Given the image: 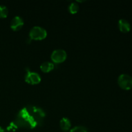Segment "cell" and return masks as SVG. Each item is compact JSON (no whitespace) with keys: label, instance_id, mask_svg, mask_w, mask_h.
<instances>
[{"label":"cell","instance_id":"cell-2","mask_svg":"<svg viewBox=\"0 0 132 132\" xmlns=\"http://www.w3.org/2000/svg\"><path fill=\"white\" fill-rule=\"evenodd\" d=\"M120 88L125 90H129L132 88V77L130 75L123 73L119 76L117 79Z\"/></svg>","mask_w":132,"mask_h":132},{"label":"cell","instance_id":"cell-4","mask_svg":"<svg viewBox=\"0 0 132 132\" xmlns=\"http://www.w3.org/2000/svg\"><path fill=\"white\" fill-rule=\"evenodd\" d=\"M24 80L27 83L30 85H37L41 81V76L37 72H28L25 75Z\"/></svg>","mask_w":132,"mask_h":132},{"label":"cell","instance_id":"cell-1","mask_svg":"<svg viewBox=\"0 0 132 132\" xmlns=\"http://www.w3.org/2000/svg\"><path fill=\"white\" fill-rule=\"evenodd\" d=\"M47 36V32L43 27L35 26L32 27L29 32V37L33 40H43Z\"/></svg>","mask_w":132,"mask_h":132},{"label":"cell","instance_id":"cell-10","mask_svg":"<svg viewBox=\"0 0 132 132\" xmlns=\"http://www.w3.org/2000/svg\"><path fill=\"white\" fill-rule=\"evenodd\" d=\"M9 14L7 7L3 5H0V18H5Z\"/></svg>","mask_w":132,"mask_h":132},{"label":"cell","instance_id":"cell-7","mask_svg":"<svg viewBox=\"0 0 132 132\" xmlns=\"http://www.w3.org/2000/svg\"><path fill=\"white\" fill-rule=\"evenodd\" d=\"M54 68V64L50 62L46 61L43 62L42 64L40 65V69L42 72H45V73H48L52 70Z\"/></svg>","mask_w":132,"mask_h":132},{"label":"cell","instance_id":"cell-5","mask_svg":"<svg viewBox=\"0 0 132 132\" xmlns=\"http://www.w3.org/2000/svg\"><path fill=\"white\" fill-rule=\"evenodd\" d=\"M24 24L23 18L20 16H15L10 22V28L14 31H18L23 27Z\"/></svg>","mask_w":132,"mask_h":132},{"label":"cell","instance_id":"cell-9","mask_svg":"<svg viewBox=\"0 0 132 132\" xmlns=\"http://www.w3.org/2000/svg\"><path fill=\"white\" fill-rule=\"evenodd\" d=\"M79 10V6L78 4L76 2H73L68 6V10L71 14H76Z\"/></svg>","mask_w":132,"mask_h":132},{"label":"cell","instance_id":"cell-3","mask_svg":"<svg viewBox=\"0 0 132 132\" xmlns=\"http://www.w3.org/2000/svg\"><path fill=\"white\" fill-rule=\"evenodd\" d=\"M67 57V52L63 49H57L53 51L51 54V59L55 63H61L66 60Z\"/></svg>","mask_w":132,"mask_h":132},{"label":"cell","instance_id":"cell-11","mask_svg":"<svg viewBox=\"0 0 132 132\" xmlns=\"http://www.w3.org/2000/svg\"><path fill=\"white\" fill-rule=\"evenodd\" d=\"M70 132H88V130H86V128L83 127V126H78L71 129Z\"/></svg>","mask_w":132,"mask_h":132},{"label":"cell","instance_id":"cell-8","mask_svg":"<svg viewBox=\"0 0 132 132\" xmlns=\"http://www.w3.org/2000/svg\"><path fill=\"white\" fill-rule=\"evenodd\" d=\"M60 127L63 131H68L71 128V121H70L69 119L66 117L62 119L60 121Z\"/></svg>","mask_w":132,"mask_h":132},{"label":"cell","instance_id":"cell-6","mask_svg":"<svg viewBox=\"0 0 132 132\" xmlns=\"http://www.w3.org/2000/svg\"><path fill=\"white\" fill-rule=\"evenodd\" d=\"M119 29L123 33H128L131 30V25L127 20L125 19H119L118 22Z\"/></svg>","mask_w":132,"mask_h":132}]
</instances>
